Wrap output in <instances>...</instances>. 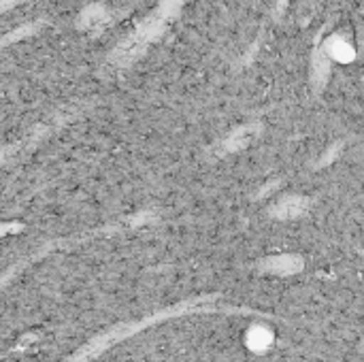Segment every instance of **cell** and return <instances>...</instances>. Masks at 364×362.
I'll return each instance as SVG.
<instances>
[{"instance_id": "3957f363", "label": "cell", "mask_w": 364, "mask_h": 362, "mask_svg": "<svg viewBox=\"0 0 364 362\" xmlns=\"http://www.w3.org/2000/svg\"><path fill=\"white\" fill-rule=\"evenodd\" d=\"M4 2H11V0H0V4H4Z\"/></svg>"}, {"instance_id": "6da1fadb", "label": "cell", "mask_w": 364, "mask_h": 362, "mask_svg": "<svg viewBox=\"0 0 364 362\" xmlns=\"http://www.w3.org/2000/svg\"><path fill=\"white\" fill-rule=\"evenodd\" d=\"M181 2L183 0H164L143 23L136 26V30L126 41L119 43V47L113 51V62L124 66V64H130L134 58H139L147 49V45L162 34L164 26L171 21V17L175 15Z\"/></svg>"}, {"instance_id": "7a4b0ae2", "label": "cell", "mask_w": 364, "mask_h": 362, "mask_svg": "<svg viewBox=\"0 0 364 362\" xmlns=\"http://www.w3.org/2000/svg\"><path fill=\"white\" fill-rule=\"evenodd\" d=\"M303 209V203H301V198H296V201H290V203H286L284 207H282V211L284 213H288V215H294V213H299Z\"/></svg>"}]
</instances>
